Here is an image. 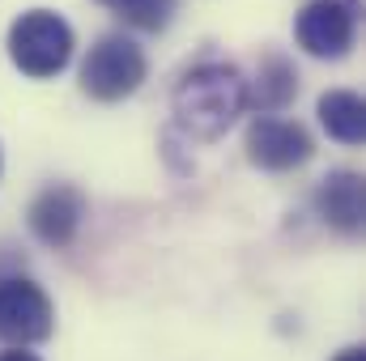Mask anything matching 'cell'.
I'll list each match as a JSON object with an SVG mask.
<instances>
[{
    "label": "cell",
    "instance_id": "cell-1",
    "mask_svg": "<svg viewBox=\"0 0 366 361\" xmlns=\"http://www.w3.org/2000/svg\"><path fill=\"white\" fill-rule=\"evenodd\" d=\"M175 128L192 141H217L247 111V81L234 64H196L175 86Z\"/></svg>",
    "mask_w": 366,
    "mask_h": 361
},
{
    "label": "cell",
    "instance_id": "cell-2",
    "mask_svg": "<svg viewBox=\"0 0 366 361\" xmlns=\"http://www.w3.org/2000/svg\"><path fill=\"white\" fill-rule=\"evenodd\" d=\"M73 47H77L73 26L51 9H30L9 26V60L34 81L64 73L73 60Z\"/></svg>",
    "mask_w": 366,
    "mask_h": 361
},
{
    "label": "cell",
    "instance_id": "cell-3",
    "mask_svg": "<svg viewBox=\"0 0 366 361\" xmlns=\"http://www.w3.org/2000/svg\"><path fill=\"white\" fill-rule=\"evenodd\" d=\"M145 73H149V60L128 34H102L81 60V90L94 102H119L141 90Z\"/></svg>",
    "mask_w": 366,
    "mask_h": 361
},
{
    "label": "cell",
    "instance_id": "cell-4",
    "mask_svg": "<svg viewBox=\"0 0 366 361\" xmlns=\"http://www.w3.org/2000/svg\"><path fill=\"white\" fill-rule=\"evenodd\" d=\"M51 327H56L51 298L26 276H4L0 280V340L26 349V345H43Z\"/></svg>",
    "mask_w": 366,
    "mask_h": 361
},
{
    "label": "cell",
    "instance_id": "cell-5",
    "mask_svg": "<svg viewBox=\"0 0 366 361\" xmlns=\"http://www.w3.org/2000/svg\"><path fill=\"white\" fill-rule=\"evenodd\" d=\"M243 149H247V162L260 166V171H298L311 162L315 153V141L302 123L294 119H273V115H256L243 132Z\"/></svg>",
    "mask_w": 366,
    "mask_h": 361
},
{
    "label": "cell",
    "instance_id": "cell-6",
    "mask_svg": "<svg viewBox=\"0 0 366 361\" xmlns=\"http://www.w3.org/2000/svg\"><path fill=\"white\" fill-rule=\"evenodd\" d=\"M354 34H358L354 0H311L294 17V39L315 60H341V56H350Z\"/></svg>",
    "mask_w": 366,
    "mask_h": 361
},
{
    "label": "cell",
    "instance_id": "cell-7",
    "mask_svg": "<svg viewBox=\"0 0 366 361\" xmlns=\"http://www.w3.org/2000/svg\"><path fill=\"white\" fill-rule=\"evenodd\" d=\"M81 217H86V200L77 187L69 183H51L34 195L30 204V230L47 243V247H69L81 230Z\"/></svg>",
    "mask_w": 366,
    "mask_h": 361
},
{
    "label": "cell",
    "instance_id": "cell-8",
    "mask_svg": "<svg viewBox=\"0 0 366 361\" xmlns=\"http://www.w3.org/2000/svg\"><path fill=\"white\" fill-rule=\"evenodd\" d=\"M315 213L324 225L341 230V234H358L366 217V195H362V175L358 171H332L328 179L315 187Z\"/></svg>",
    "mask_w": 366,
    "mask_h": 361
},
{
    "label": "cell",
    "instance_id": "cell-9",
    "mask_svg": "<svg viewBox=\"0 0 366 361\" xmlns=\"http://www.w3.org/2000/svg\"><path fill=\"white\" fill-rule=\"evenodd\" d=\"M298 93V73L294 64L281 56V51H269L260 60V73H256V86L247 90V106H256L260 115H273V111H285Z\"/></svg>",
    "mask_w": 366,
    "mask_h": 361
},
{
    "label": "cell",
    "instance_id": "cell-10",
    "mask_svg": "<svg viewBox=\"0 0 366 361\" xmlns=\"http://www.w3.org/2000/svg\"><path fill=\"white\" fill-rule=\"evenodd\" d=\"M320 123L332 141L341 145H362L366 141V102L354 90H328L320 98Z\"/></svg>",
    "mask_w": 366,
    "mask_h": 361
},
{
    "label": "cell",
    "instance_id": "cell-11",
    "mask_svg": "<svg viewBox=\"0 0 366 361\" xmlns=\"http://www.w3.org/2000/svg\"><path fill=\"white\" fill-rule=\"evenodd\" d=\"M102 9H111L115 17H124L137 30H167L179 0H98Z\"/></svg>",
    "mask_w": 366,
    "mask_h": 361
},
{
    "label": "cell",
    "instance_id": "cell-12",
    "mask_svg": "<svg viewBox=\"0 0 366 361\" xmlns=\"http://www.w3.org/2000/svg\"><path fill=\"white\" fill-rule=\"evenodd\" d=\"M0 361H39V357L26 353V349H9V353H0Z\"/></svg>",
    "mask_w": 366,
    "mask_h": 361
},
{
    "label": "cell",
    "instance_id": "cell-13",
    "mask_svg": "<svg viewBox=\"0 0 366 361\" xmlns=\"http://www.w3.org/2000/svg\"><path fill=\"white\" fill-rule=\"evenodd\" d=\"M337 361H366L362 349H345V353H337Z\"/></svg>",
    "mask_w": 366,
    "mask_h": 361
}]
</instances>
